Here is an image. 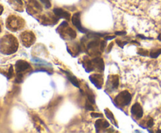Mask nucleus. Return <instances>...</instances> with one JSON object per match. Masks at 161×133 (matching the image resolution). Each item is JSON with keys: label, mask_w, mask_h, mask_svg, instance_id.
<instances>
[{"label": "nucleus", "mask_w": 161, "mask_h": 133, "mask_svg": "<svg viewBox=\"0 0 161 133\" xmlns=\"http://www.w3.org/2000/svg\"><path fill=\"white\" fill-rule=\"evenodd\" d=\"M108 127L109 123L104 119H99L95 122V128H97V131H98V129H105Z\"/></svg>", "instance_id": "nucleus-12"}, {"label": "nucleus", "mask_w": 161, "mask_h": 133, "mask_svg": "<svg viewBox=\"0 0 161 133\" xmlns=\"http://www.w3.org/2000/svg\"><path fill=\"white\" fill-rule=\"evenodd\" d=\"M90 80L91 82L97 88V89H102V85H103L104 80L103 77L100 74H94L90 76Z\"/></svg>", "instance_id": "nucleus-8"}, {"label": "nucleus", "mask_w": 161, "mask_h": 133, "mask_svg": "<svg viewBox=\"0 0 161 133\" xmlns=\"http://www.w3.org/2000/svg\"><path fill=\"white\" fill-rule=\"evenodd\" d=\"M91 115L93 117H103V114H98V113H94V112L91 113Z\"/></svg>", "instance_id": "nucleus-23"}, {"label": "nucleus", "mask_w": 161, "mask_h": 133, "mask_svg": "<svg viewBox=\"0 0 161 133\" xmlns=\"http://www.w3.org/2000/svg\"><path fill=\"white\" fill-rule=\"evenodd\" d=\"M13 73H14V69H13L12 66H10V67H9V71H8V74H7L8 79H9V78L13 76V74H14Z\"/></svg>", "instance_id": "nucleus-21"}, {"label": "nucleus", "mask_w": 161, "mask_h": 133, "mask_svg": "<svg viewBox=\"0 0 161 133\" xmlns=\"http://www.w3.org/2000/svg\"><path fill=\"white\" fill-rule=\"evenodd\" d=\"M53 13L56 16H58V17H61V18H64L65 20H69L71 18V15L69 12L64 10V9H61V8H55L53 9Z\"/></svg>", "instance_id": "nucleus-10"}, {"label": "nucleus", "mask_w": 161, "mask_h": 133, "mask_svg": "<svg viewBox=\"0 0 161 133\" xmlns=\"http://www.w3.org/2000/svg\"><path fill=\"white\" fill-rule=\"evenodd\" d=\"M107 91H113L119 87V77L117 75H109L107 81Z\"/></svg>", "instance_id": "nucleus-6"}, {"label": "nucleus", "mask_w": 161, "mask_h": 133, "mask_svg": "<svg viewBox=\"0 0 161 133\" xmlns=\"http://www.w3.org/2000/svg\"><path fill=\"white\" fill-rule=\"evenodd\" d=\"M1 31H2V29H1V26H0V32H1Z\"/></svg>", "instance_id": "nucleus-31"}, {"label": "nucleus", "mask_w": 161, "mask_h": 133, "mask_svg": "<svg viewBox=\"0 0 161 133\" xmlns=\"http://www.w3.org/2000/svg\"><path fill=\"white\" fill-rule=\"evenodd\" d=\"M138 54H140L141 56H148V54H149V53H148L147 50H144V49H139L138 50Z\"/></svg>", "instance_id": "nucleus-20"}, {"label": "nucleus", "mask_w": 161, "mask_h": 133, "mask_svg": "<svg viewBox=\"0 0 161 133\" xmlns=\"http://www.w3.org/2000/svg\"><path fill=\"white\" fill-rule=\"evenodd\" d=\"M100 45V42H99L97 39H95V40L94 41H91V42H90L89 43L87 44V46H86V49H87V50H90V49H95L97 48L98 45Z\"/></svg>", "instance_id": "nucleus-14"}, {"label": "nucleus", "mask_w": 161, "mask_h": 133, "mask_svg": "<svg viewBox=\"0 0 161 133\" xmlns=\"http://www.w3.org/2000/svg\"><path fill=\"white\" fill-rule=\"evenodd\" d=\"M150 56L152 58H157L161 54V49H157V50H153L150 52Z\"/></svg>", "instance_id": "nucleus-16"}, {"label": "nucleus", "mask_w": 161, "mask_h": 133, "mask_svg": "<svg viewBox=\"0 0 161 133\" xmlns=\"http://www.w3.org/2000/svg\"><path fill=\"white\" fill-rule=\"evenodd\" d=\"M93 66H94V69H97L100 71H103L105 69V64H104L103 59L101 57H96L94 59H92Z\"/></svg>", "instance_id": "nucleus-11"}, {"label": "nucleus", "mask_w": 161, "mask_h": 133, "mask_svg": "<svg viewBox=\"0 0 161 133\" xmlns=\"http://www.w3.org/2000/svg\"><path fill=\"white\" fill-rule=\"evenodd\" d=\"M25 22L20 17L16 16H10L6 20V28L13 31H17L23 28Z\"/></svg>", "instance_id": "nucleus-3"}, {"label": "nucleus", "mask_w": 161, "mask_h": 133, "mask_svg": "<svg viewBox=\"0 0 161 133\" xmlns=\"http://www.w3.org/2000/svg\"><path fill=\"white\" fill-rule=\"evenodd\" d=\"M131 114H133V116H135L137 118H141L143 116V110L142 107L141 106V105L139 103H136L132 106L131 110H130Z\"/></svg>", "instance_id": "nucleus-9"}, {"label": "nucleus", "mask_w": 161, "mask_h": 133, "mask_svg": "<svg viewBox=\"0 0 161 133\" xmlns=\"http://www.w3.org/2000/svg\"><path fill=\"white\" fill-rule=\"evenodd\" d=\"M158 39H159V40H160V41H161V34H160V35L158 36Z\"/></svg>", "instance_id": "nucleus-30"}, {"label": "nucleus", "mask_w": 161, "mask_h": 133, "mask_svg": "<svg viewBox=\"0 0 161 133\" xmlns=\"http://www.w3.org/2000/svg\"><path fill=\"white\" fill-rule=\"evenodd\" d=\"M130 101H131V95L127 91H123L119 92L114 100L115 104L119 107L127 106L130 104Z\"/></svg>", "instance_id": "nucleus-4"}, {"label": "nucleus", "mask_w": 161, "mask_h": 133, "mask_svg": "<svg viewBox=\"0 0 161 133\" xmlns=\"http://www.w3.org/2000/svg\"><path fill=\"white\" fill-rule=\"evenodd\" d=\"M40 1L42 2V3L45 6V7L47 9H49V8L51 7V3H50V0H40Z\"/></svg>", "instance_id": "nucleus-18"}, {"label": "nucleus", "mask_w": 161, "mask_h": 133, "mask_svg": "<svg viewBox=\"0 0 161 133\" xmlns=\"http://www.w3.org/2000/svg\"><path fill=\"white\" fill-rule=\"evenodd\" d=\"M86 95H87V98H88V100L90 101V103H91L92 104L95 103V100H94V95H93L92 92H86Z\"/></svg>", "instance_id": "nucleus-17"}, {"label": "nucleus", "mask_w": 161, "mask_h": 133, "mask_svg": "<svg viewBox=\"0 0 161 133\" xmlns=\"http://www.w3.org/2000/svg\"><path fill=\"white\" fill-rule=\"evenodd\" d=\"M15 68L16 71H17V78H16L15 81L17 83H20L23 81V72L31 68V66L26 61L20 59L16 63Z\"/></svg>", "instance_id": "nucleus-2"}, {"label": "nucleus", "mask_w": 161, "mask_h": 133, "mask_svg": "<svg viewBox=\"0 0 161 133\" xmlns=\"http://www.w3.org/2000/svg\"><path fill=\"white\" fill-rule=\"evenodd\" d=\"M20 40L25 46L29 47L35 42L36 37L31 31H25L20 34Z\"/></svg>", "instance_id": "nucleus-5"}, {"label": "nucleus", "mask_w": 161, "mask_h": 133, "mask_svg": "<svg viewBox=\"0 0 161 133\" xmlns=\"http://www.w3.org/2000/svg\"><path fill=\"white\" fill-rule=\"evenodd\" d=\"M105 115H106V117H108L109 120H111L112 121H113V124H114L116 126H117V125H116V120H115L114 115L113 114V113H112L108 109H105Z\"/></svg>", "instance_id": "nucleus-15"}, {"label": "nucleus", "mask_w": 161, "mask_h": 133, "mask_svg": "<svg viewBox=\"0 0 161 133\" xmlns=\"http://www.w3.org/2000/svg\"><path fill=\"white\" fill-rule=\"evenodd\" d=\"M91 103H87V102H86V105H85V108H86V109L87 110L93 111V110H94V106H93L91 104Z\"/></svg>", "instance_id": "nucleus-19"}, {"label": "nucleus", "mask_w": 161, "mask_h": 133, "mask_svg": "<svg viewBox=\"0 0 161 133\" xmlns=\"http://www.w3.org/2000/svg\"><path fill=\"white\" fill-rule=\"evenodd\" d=\"M62 71H64V70H62ZM64 72H65V74H67L68 79L72 82V84H74L75 86H76L77 88H80V83H79L78 80L76 79V78H75V76H73V75L71 74L69 72H67V71H64Z\"/></svg>", "instance_id": "nucleus-13"}, {"label": "nucleus", "mask_w": 161, "mask_h": 133, "mask_svg": "<svg viewBox=\"0 0 161 133\" xmlns=\"http://www.w3.org/2000/svg\"><path fill=\"white\" fill-rule=\"evenodd\" d=\"M72 22L73 23L74 26L77 28L80 31H81L82 33H86V30L82 26L81 21H80V13L77 12L73 14V16L72 17Z\"/></svg>", "instance_id": "nucleus-7"}, {"label": "nucleus", "mask_w": 161, "mask_h": 133, "mask_svg": "<svg viewBox=\"0 0 161 133\" xmlns=\"http://www.w3.org/2000/svg\"><path fill=\"white\" fill-rule=\"evenodd\" d=\"M116 44H117L118 45H119V46L121 47V48H123V47L124 46V45H126V44H127V42H121V41H119V40H117L116 41Z\"/></svg>", "instance_id": "nucleus-24"}, {"label": "nucleus", "mask_w": 161, "mask_h": 133, "mask_svg": "<svg viewBox=\"0 0 161 133\" xmlns=\"http://www.w3.org/2000/svg\"><path fill=\"white\" fill-rule=\"evenodd\" d=\"M116 38V35H114V36H106V37H105V39H106V40H110V39H113V38Z\"/></svg>", "instance_id": "nucleus-27"}, {"label": "nucleus", "mask_w": 161, "mask_h": 133, "mask_svg": "<svg viewBox=\"0 0 161 133\" xmlns=\"http://www.w3.org/2000/svg\"><path fill=\"white\" fill-rule=\"evenodd\" d=\"M115 34H116V35H124V34H126L127 33H126V31H116Z\"/></svg>", "instance_id": "nucleus-26"}, {"label": "nucleus", "mask_w": 161, "mask_h": 133, "mask_svg": "<svg viewBox=\"0 0 161 133\" xmlns=\"http://www.w3.org/2000/svg\"><path fill=\"white\" fill-rule=\"evenodd\" d=\"M153 125H154L153 120L152 118H150L149 120H148V123H147L148 127H152Z\"/></svg>", "instance_id": "nucleus-25"}, {"label": "nucleus", "mask_w": 161, "mask_h": 133, "mask_svg": "<svg viewBox=\"0 0 161 133\" xmlns=\"http://www.w3.org/2000/svg\"><path fill=\"white\" fill-rule=\"evenodd\" d=\"M113 46V43H111L109 45V46H108V53H109L110 52V50H111V49H112V47Z\"/></svg>", "instance_id": "nucleus-28"}, {"label": "nucleus", "mask_w": 161, "mask_h": 133, "mask_svg": "<svg viewBox=\"0 0 161 133\" xmlns=\"http://www.w3.org/2000/svg\"><path fill=\"white\" fill-rule=\"evenodd\" d=\"M3 7L1 6V5H0V15L3 13Z\"/></svg>", "instance_id": "nucleus-29"}, {"label": "nucleus", "mask_w": 161, "mask_h": 133, "mask_svg": "<svg viewBox=\"0 0 161 133\" xmlns=\"http://www.w3.org/2000/svg\"><path fill=\"white\" fill-rule=\"evenodd\" d=\"M105 44H106V42H105V41H101V42H100L101 52L104 51V49H105Z\"/></svg>", "instance_id": "nucleus-22"}, {"label": "nucleus", "mask_w": 161, "mask_h": 133, "mask_svg": "<svg viewBox=\"0 0 161 133\" xmlns=\"http://www.w3.org/2000/svg\"><path fill=\"white\" fill-rule=\"evenodd\" d=\"M18 48L17 38L11 34H6L0 39V52L5 55L15 53Z\"/></svg>", "instance_id": "nucleus-1"}]
</instances>
